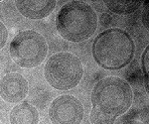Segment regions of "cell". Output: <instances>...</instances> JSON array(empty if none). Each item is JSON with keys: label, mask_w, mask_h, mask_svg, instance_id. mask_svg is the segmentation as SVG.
<instances>
[{"label": "cell", "mask_w": 149, "mask_h": 124, "mask_svg": "<svg viewBox=\"0 0 149 124\" xmlns=\"http://www.w3.org/2000/svg\"><path fill=\"white\" fill-rule=\"evenodd\" d=\"M92 53L95 63L107 71H118L131 63L135 44L126 31L110 28L100 32L93 43Z\"/></svg>", "instance_id": "1"}, {"label": "cell", "mask_w": 149, "mask_h": 124, "mask_svg": "<svg viewBox=\"0 0 149 124\" xmlns=\"http://www.w3.org/2000/svg\"><path fill=\"white\" fill-rule=\"evenodd\" d=\"M97 28V15L90 4L72 0L61 7L56 16V29L64 40L80 43L90 39Z\"/></svg>", "instance_id": "2"}, {"label": "cell", "mask_w": 149, "mask_h": 124, "mask_svg": "<svg viewBox=\"0 0 149 124\" xmlns=\"http://www.w3.org/2000/svg\"><path fill=\"white\" fill-rule=\"evenodd\" d=\"M133 91L129 83L118 77L103 78L92 91V104L104 114L119 117L130 108Z\"/></svg>", "instance_id": "3"}, {"label": "cell", "mask_w": 149, "mask_h": 124, "mask_svg": "<svg viewBox=\"0 0 149 124\" xmlns=\"http://www.w3.org/2000/svg\"><path fill=\"white\" fill-rule=\"evenodd\" d=\"M84 67L81 60L74 54L60 52L48 59L44 67V77L47 82L57 90L73 89L81 82Z\"/></svg>", "instance_id": "4"}, {"label": "cell", "mask_w": 149, "mask_h": 124, "mask_svg": "<svg viewBox=\"0 0 149 124\" xmlns=\"http://www.w3.org/2000/svg\"><path fill=\"white\" fill-rule=\"evenodd\" d=\"M9 54L21 68H36L46 59L48 44L45 38L34 30L20 31L10 42Z\"/></svg>", "instance_id": "5"}, {"label": "cell", "mask_w": 149, "mask_h": 124, "mask_svg": "<svg viewBox=\"0 0 149 124\" xmlns=\"http://www.w3.org/2000/svg\"><path fill=\"white\" fill-rule=\"evenodd\" d=\"M48 113L53 124H81L85 109L76 96L63 94L52 101Z\"/></svg>", "instance_id": "6"}, {"label": "cell", "mask_w": 149, "mask_h": 124, "mask_svg": "<svg viewBox=\"0 0 149 124\" xmlns=\"http://www.w3.org/2000/svg\"><path fill=\"white\" fill-rule=\"evenodd\" d=\"M29 85L22 75L9 73L0 80V97L8 103H19L28 94Z\"/></svg>", "instance_id": "7"}, {"label": "cell", "mask_w": 149, "mask_h": 124, "mask_svg": "<svg viewBox=\"0 0 149 124\" xmlns=\"http://www.w3.org/2000/svg\"><path fill=\"white\" fill-rule=\"evenodd\" d=\"M15 5L24 17L40 20L48 17L54 11L57 2L54 0H17Z\"/></svg>", "instance_id": "8"}, {"label": "cell", "mask_w": 149, "mask_h": 124, "mask_svg": "<svg viewBox=\"0 0 149 124\" xmlns=\"http://www.w3.org/2000/svg\"><path fill=\"white\" fill-rule=\"evenodd\" d=\"M10 124H39V111L34 105L24 101L11 109Z\"/></svg>", "instance_id": "9"}, {"label": "cell", "mask_w": 149, "mask_h": 124, "mask_svg": "<svg viewBox=\"0 0 149 124\" xmlns=\"http://www.w3.org/2000/svg\"><path fill=\"white\" fill-rule=\"evenodd\" d=\"M104 4L109 10L119 15H128L140 8L143 1L137 0H111L104 1Z\"/></svg>", "instance_id": "10"}, {"label": "cell", "mask_w": 149, "mask_h": 124, "mask_svg": "<svg viewBox=\"0 0 149 124\" xmlns=\"http://www.w3.org/2000/svg\"><path fill=\"white\" fill-rule=\"evenodd\" d=\"M90 120L92 124H114L115 117L104 114L95 107H93L91 111Z\"/></svg>", "instance_id": "11"}, {"label": "cell", "mask_w": 149, "mask_h": 124, "mask_svg": "<svg viewBox=\"0 0 149 124\" xmlns=\"http://www.w3.org/2000/svg\"><path fill=\"white\" fill-rule=\"evenodd\" d=\"M141 65H142V71L144 78H148L149 73V46L144 50L142 57H141Z\"/></svg>", "instance_id": "12"}, {"label": "cell", "mask_w": 149, "mask_h": 124, "mask_svg": "<svg viewBox=\"0 0 149 124\" xmlns=\"http://www.w3.org/2000/svg\"><path fill=\"white\" fill-rule=\"evenodd\" d=\"M7 40H8V30L6 26L0 21V50L5 47Z\"/></svg>", "instance_id": "13"}, {"label": "cell", "mask_w": 149, "mask_h": 124, "mask_svg": "<svg viewBox=\"0 0 149 124\" xmlns=\"http://www.w3.org/2000/svg\"><path fill=\"white\" fill-rule=\"evenodd\" d=\"M148 1H145L143 2V4L145 5L144 7V10H143V13H142V23L144 25V27L146 29H149V20H148V15H149V11H148Z\"/></svg>", "instance_id": "14"}, {"label": "cell", "mask_w": 149, "mask_h": 124, "mask_svg": "<svg viewBox=\"0 0 149 124\" xmlns=\"http://www.w3.org/2000/svg\"><path fill=\"white\" fill-rule=\"evenodd\" d=\"M122 124H143V123L137 120H129V121H126V122H123Z\"/></svg>", "instance_id": "15"}, {"label": "cell", "mask_w": 149, "mask_h": 124, "mask_svg": "<svg viewBox=\"0 0 149 124\" xmlns=\"http://www.w3.org/2000/svg\"><path fill=\"white\" fill-rule=\"evenodd\" d=\"M0 124H1V120H0Z\"/></svg>", "instance_id": "16"}]
</instances>
